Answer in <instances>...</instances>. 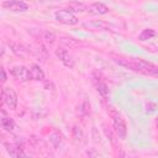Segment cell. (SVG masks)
Returning a JSON list of instances; mask_svg holds the SVG:
<instances>
[{
    "label": "cell",
    "mask_w": 158,
    "mask_h": 158,
    "mask_svg": "<svg viewBox=\"0 0 158 158\" xmlns=\"http://www.w3.org/2000/svg\"><path fill=\"white\" fill-rule=\"evenodd\" d=\"M116 63H118L120 65H123L133 72L137 73H142V74H147V75H152V77H158V67H156L154 64L146 62L143 59H137V58H116L115 59Z\"/></svg>",
    "instance_id": "1"
},
{
    "label": "cell",
    "mask_w": 158,
    "mask_h": 158,
    "mask_svg": "<svg viewBox=\"0 0 158 158\" xmlns=\"http://www.w3.org/2000/svg\"><path fill=\"white\" fill-rule=\"evenodd\" d=\"M110 117L112 118V126H114V131L116 132L117 137L121 139H125L127 136V126L125 120L122 118V116L116 111V110H110Z\"/></svg>",
    "instance_id": "2"
},
{
    "label": "cell",
    "mask_w": 158,
    "mask_h": 158,
    "mask_svg": "<svg viewBox=\"0 0 158 158\" xmlns=\"http://www.w3.org/2000/svg\"><path fill=\"white\" fill-rule=\"evenodd\" d=\"M54 17L58 22L64 23V25H75V23H78L77 16L69 10H57L54 12Z\"/></svg>",
    "instance_id": "3"
},
{
    "label": "cell",
    "mask_w": 158,
    "mask_h": 158,
    "mask_svg": "<svg viewBox=\"0 0 158 158\" xmlns=\"http://www.w3.org/2000/svg\"><path fill=\"white\" fill-rule=\"evenodd\" d=\"M2 100L10 110H15L17 106V94L10 86L2 89Z\"/></svg>",
    "instance_id": "4"
},
{
    "label": "cell",
    "mask_w": 158,
    "mask_h": 158,
    "mask_svg": "<svg viewBox=\"0 0 158 158\" xmlns=\"http://www.w3.org/2000/svg\"><path fill=\"white\" fill-rule=\"evenodd\" d=\"M10 74L12 75V78L17 81H27L31 79L30 75V69H27L23 65H17V67H12L10 69Z\"/></svg>",
    "instance_id": "5"
},
{
    "label": "cell",
    "mask_w": 158,
    "mask_h": 158,
    "mask_svg": "<svg viewBox=\"0 0 158 158\" xmlns=\"http://www.w3.org/2000/svg\"><path fill=\"white\" fill-rule=\"evenodd\" d=\"M2 7L10 11H14V12H22L28 9L27 4L21 0H5L2 2Z\"/></svg>",
    "instance_id": "6"
},
{
    "label": "cell",
    "mask_w": 158,
    "mask_h": 158,
    "mask_svg": "<svg viewBox=\"0 0 158 158\" xmlns=\"http://www.w3.org/2000/svg\"><path fill=\"white\" fill-rule=\"evenodd\" d=\"M56 56L59 58V60H60L65 67H68V68H73V67H74L75 62H74L73 57L69 54V52H68L64 47H58V48L56 49Z\"/></svg>",
    "instance_id": "7"
},
{
    "label": "cell",
    "mask_w": 158,
    "mask_h": 158,
    "mask_svg": "<svg viewBox=\"0 0 158 158\" xmlns=\"http://www.w3.org/2000/svg\"><path fill=\"white\" fill-rule=\"evenodd\" d=\"M0 123H1V127H2L5 131H7V132H14L15 128H16V125H15L14 120H12L10 116H7V115L5 114V111H1Z\"/></svg>",
    "instance_id": "8"
},
{
    "label": "cell",
    "mask_w": 158,
    "mask_h": 158,
    "mask_svg": "<svg viewBox=\"0 0 158 158\" xmlns=\"http://www.w3.org/2000/svg\"><path fill=\"white\" fill-rule=\"evenodd\" d=\"M88 11L94 15H104L109 12V7L102 2H94L88 7Z\"/></svg>",
    "instance_id": "9"
},
{
    "label": "cell",
    "mask_w": 158,
    "mask_h": 158,
    "mask_svg": "<svg viewBox=\"0 0 158 158\" xmlns=\"http://www.w3.org/2000/svg\"><path fill=\"white\" fill-rule=\"evenodd\" d=\"M30 75H31V79L32 80H36V81H42L44 79V73L40 68V65H37V64L31 65V68H30Z\"/></svg>",
    "instance_id": "10"
},
{
    "label": "cell",
    "mask_w": 158,
    "mask_h": 158,
    "mask_svg": "<svg viewBox=\"0 0 158 158\" xmlns=\"http://www.w3.org/2000/svg\"><path fill=\"white\" fill-rule=\"evenodd\" d=\"M6 151L11 157H25V156H27L21 147L15 146V144H6Z\"/></svg>",
    "instance_id": "11"
},
{
    "label": "cell",
    "mask_w": 158,
    "mask_h": 158,
    "mask_svg": "<svg viewBox=\"0 0 158 158\" xmlns=\"http://www.w3.org/2000/svg\"><path fill=\"white\" fill-rule=\"evenodd\" d=\"M156 36V31L152 30V28H144L142 30V32L139 33L138 36V40L139 41H147V40H151L152 37Z\"/></svg>",
    "instance_id": "12"
},
{
    "label": "cell",
    "mask_w": 158,
    "mask_h": 158,
    "mask_svg": "<svg viewBox=\"0 0 158 158\" xmlns=\"http://www.w3.org/2000/svg\"><path fill=\"white\" fill-rule=\"evenodd\" d=\"M68 7H69V11H72V12H83V11L88 10V7L81 2H70L68 5Z\"/></svg>",
    "instance_id": "13"
},
{
    "label": "cell",
    "mask_w": 158,
    "mask_h": 158,
    "mask_svg": "<svg viewBox=\"0 0 158 158\" xmlns=\"http://www.w3.org/2000/svg\"><path fill=\"white\" fill-rule=\"evenodd\" d=\"M96 90H98V93H99L101 96H106V95L109 94V88H107V85H106L105 83H102V81H99V83L96 84Z\"/></svg>",
    "instance_id": "14"
},
{
    "label": "cell",
    "mask_w": 158,
    "mask_h": 158,
    "mask_svg": "<svg viewBox=\"0 0 158 158\" xmlns=\"http://www.w3.org/2000/svg\"><path fill=\"white\" fill-rule=\"evenodd\" d=\"M42 38H43L46 42H48V43H53V42L56 41V35H54L53 32H51V31H43Z\"/></svg>",
    "instance_id": "15"
},
{
    "label": "cell",
    "mask_w": 158,
    "mask_h": 158,
    "mask_svg": "<svg viewBox=\"0 0 158 158\" xmlns=\"http://www.w3.org/2000/svg\"><path fill=\"white\" fill-rule=\"evenodd\" d=\"M10 46H11V48H12V52H14V53H16V54H19V56H23L25 49H23V47H22V46L16 44V43H11Z\"/></svg>",
    "instance_id": "16"
},
{
    "label": "cell",
    "mask_w": 158,
    "mask_h": 158,
    "mask_svg": "<svg viewBox=\"0 0 158 158\" xmlns=\"http://www.w3.org/2000/svg\"><path fill=\"white\" fill-rule=\"evenodd\" d=\"M80 111L83 115H89L90 114V104L88 101H84L80 106Z\"/></svg>",
    "instance_id": "17"
},
{
    "label": "cell",
    "mask_w": 158,
    "mask_h": 158,
    "mask_svg": "<svg viewBox=\"0 0 158 158\" xmlns=\"http://www.w3.org/2000/svg\"><path fill=\"white\" fill-rule=\"evenodd\" d=\"M73 132H74V137H75V139H80V138H81V131H80V127L74 126Z\"/></svg>",
    "instance_id": "18"
},
{
    "label": "cell",
    "mask_w": 158,
    "mask_h": 158,
    "mask_svg": "<svg viewBox=\"0 0 158 158\" xmlns=\"http://www.w3.org/2000/svg\"><path fill=\"white\" fill-rule=\"evenodd\" d=\"M62 42H63V43H67V44H69V46H75V44H77V43L73 42V38H69V41H67V38H62Z\"/></svg>",
    "instance_id": "19"
},
{
    "label": "cell",
    "mask_w": 158,
    "mask_h": 158,
    "mask_svg": "<svg viewBox=\"0 0 158 158\" xmlns=\"http://www.w3.org/2000/svg\"><path fill=\"white\" fill-rule=\"evenodd\" d=\"M6 79H7V78H6V72H5V69L2 68V69H1V81L5 83Z\"/></svg>",
    "instance_id": "20"
},
{
    "label": "cell",
    "mask_w": 158,
    "mask_h": 158,
    "mask_svg": "<svg viewBox=\"0 0 158 158\" xmlns=\"http://www.w3.org/2000/svg\"><path fill=\"white\" fill-rule=\"evenodd\" d=\"M156 126H157V128H158V118H157V121H156Z\"/></svg>",
    "instance_id": "21"
}]
</instances>
